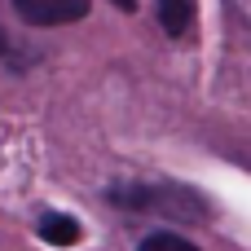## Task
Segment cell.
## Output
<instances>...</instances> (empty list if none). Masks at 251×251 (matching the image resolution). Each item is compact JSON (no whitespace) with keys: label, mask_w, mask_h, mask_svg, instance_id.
<instances>
[{"label":"cell","mask_w":251,"mask_h":251,"mask_svg":"<svg viewBox=\"0 0 251 251\" xmlns=\"http://www.w3.org/2000/svg\"><path fill=\"white\" fill-rule=\"evenodd\" d=\"M106 199L128 207V212H163V216H199V221H207L203 212L185 207L194 194H185L176 185H115V190H106Z\"/></svg>","instance_id":"obj_1"},{"label":"cell","mask_w":251,"mask_h":251,"mask_svg":"<svg viewBox=\"0 0 251 251\" xmlns=\"http://www.w3.org/2000/svg\"><path fill=\"white\" fill-rule=\"evenodd\" d=\"M88 4L93 0H13V13L26 26H66L88 18Z\"/></svg>","instance_id":"obj_2"},{"label":"cell","mask_w":251,"mask_h":251,"mask_svg":"<svg viewBox=\"0 0 251 251\" xmlns=\"http://www.w3.org/2000/svg\"><path fill=\"white\" fill-rule=\"evenodd\" d=\"M194 9L199 0H154V13H159V26L168 35H185L194 26Z\"/></svg>","instance_id":"obj_3"},{"label":"cell","mask_w":251,"mask_h":251,"mask_svg":"<svg viewBox=\"0 0 251 251\" xmlns=\"http://www.w3.org/2000/svg\"><path fill=\"white\" fill-rule=\"evenodd\" d=\"M40 238L49 247H75L79 243V221L75 216H62V212H44L40 216Z\"/></svg>","instance_id":"obj_4"},{"label":"cell","mask_w":251,"mask_h":251,"mask_svg":"<svg viewBox=\"0 0 251 251\" xmlns=\"http://www.w3.org/2000/svg\"><path fill=\"white\" fill-rule=\"evenodd\" d=\"M137 251H199V247L185 243L181 234H163V229H159V234H146V238L137 243Z\"/></svg>","instance_id":"obj_5"},{"label":"cell","mask_w":251,"mask_h":251,"mask_svg":"<svg viewBox=\"0 0 251 251\" xmlns=\"http://www.w3.org/2000/svg\"><path fill=\"white\" fill-rule=\"evenodd\" d=\"M9 53V35H4V26H0V57Z\"/></svg>","instance_id":"obj_6"},{"label":"cell","mask_w":251,"mask_h":251,"mask_svg":"<svg viewBox=\"0 0 251 251\" xmlns=\"http://www.w3.org/2000/svg\"><path fill=\"white\" fill-rule=\"evenodd\" d=\"M115 4H119V9H128V13L137 9V0H115Z\"/></svg>","instance_id":"obj_7"}]
</instances>
